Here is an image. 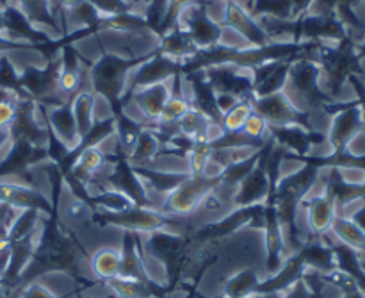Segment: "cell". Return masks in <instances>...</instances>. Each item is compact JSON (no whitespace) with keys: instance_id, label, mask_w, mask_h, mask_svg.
Returning a JSON list of instances; mask_svg holds the SVG:
<instances>
[{"instance_id":"1","label":"cell","mask_w":365,"mask_h":298,"mask_svg":"<svg viewBox=\"0 0 365 298\" xmlns=\"http://www.w3.org/2000/svg\"><path fill=\"white\" fill-rule=\"evenodd\" d=\"M321 41H271L264 46H250V49H237V46L216 45L210 49L198 50L189 61L182 64L180 74H191V71L205 70L209 66L217 64H232L237 68H253L260 64L273 63V61L291 59V57H310L314 52L323 46Z\"/></svg>"},{"instance_id":"2","label":"cell","mask_w":365,"mask_h":298,"mask_svg":"<svg viewBox=\"0 0 365 298\" xmlns=\"http://www.w3.org/2000/svg\"><path fill=\"white\" fill-rule=\"evenodd\" d=\"M152 56L153 50L141 54V56H118V54L103 50L100 59L96 63L89 64L93 93L107 100L113 116L123 113L121 99H123L130 71L141 66Z\"/></svg>"},{"instance_id":"3","label":"cell","mask_w":365,"mask_h":298,"mask_svg":"<svg viewBox=\"0 0 365 298\" xmlns=\"http://www.w3.org/2000/svg\"><path fill=\"white\" fill-rule=\"evenodd\" d=\"M321 66L312 57H302L291 64L284 93L292 104L303 113H327L328 107L335 102L321 88ZM328 114V113H327Z\"/></svg>"},{"instance_id":"4","label":"cell","mask_w":365,"mask_h":298,"mask_svg":"<svg viewBox=\"0 0 365 298\" xmlns=\"http://www.w3.org/2000/svg\"><path fill=\"white\" fill-rule=\"evenodd\" d=\"M356 45L359 43L351 36H346L341 41H337L335 46L323 45L317 50V56H319L317 63L321 66V88L331 100L341 95L342 88L351 75L362 74L360 59L356 56Z\"/></svg>"},{"instance_id":"5","label":"cell","mask_w":365,"mask_h":298,"mask_svg":"<svg viewBox=\"0 0 365 298\" xmlns=\"http://www.w3.org/2000/svg\"><path fill=\"white\" fill-rule=\"evenodd\" d=\"M93 224L100 225H114V227L125 229V232H134V234H155V232L170 231L173 232L175 227L184 225V218H173L155 207H139L132 206L120 213H106V211H96Z\"/></svg>"},{"instance_id":"6","label":"cell","mask_w":365,"mask_h":298,"mask_svg":"<svg viewBox=\"0 0 365 298\" xmlns=\"http://www.w3.org/2000/svg\"><path fill=\"white\" fill-rule=\"evenodd\" d=\"M221 182L220 177L209 175H189L184 182L177 186L173 192L168 193L159 204V211L170 214L173 218H189L198 211L200 204L205 199L207 193L216 188Z\"/></svg>"},{"instance_id":"7","label":"cell","mask_w":365,"mask_h":298,"mask_svg":"<svg viewBox=\"0 0 365 298\" xmlns=\"http://www.w3.org/2000/svg\"><path fill=\"white\" fill-rule=\"evenodd\" d=\"M331 116L330 131H328V145H330V154L344 152L353 141L356 134L365 127V120L362 109L359 104L353 102L337 104L334 102L327 111Z\"/></svg>"},{"instance_id":"8","label":"cell","mask_w":365,"mask_h":298,"mask_svg":"<svg viewBox=\"0 0 365 298\" xmlns=\"http://www.w3.org/2000/svg\"><path fill=\"white\" fill-rule=\"evenodd\" d=\"M253 111L269 124V127H289V125H299V127L312 131L310 114L299 111L294 104L289 100L284 91L273 93V95L253 99ZM314 132V131H312Z\"/></svg>"},{"instance_id":"9","label":"cell","mask_w":365,"mask_h":298,"mask_svg":"<svg viewBox=\"0 0 365 298\" xmlns=\"http://www.w3.org/2000/svg\"><path fill=\"white\" fill-rule=\"evenodd\" d=\"M302 207L307 213V231H309L307 242L319 239L330 232L331 224L337 217V202H335V197L328 184L321 192L310 189L309 195L303 199Z\"/></svg>"},{"instance_id":"10","label":"cell","mask_w":365,"mask_h":298,"mask_svg":"<svg viewBox=\"0 0 365 298\" xmlns=\"http://www.w3.org/2000/svg\"><path fill=\"white\" fill-rule=\"evenodd\" d=\"M182 63L178 61L170 59V57L163 56L157 49H153V56L148 61L138 66L134 70V75L128 77L127 88H125L123 99H121V106L125 107V104L128 102L130 95L138 89L145 88V86L157 84V82H164L173 79L175 75L180 74Z\"/></svg>"},{"instance_id":"11","label":"cell","mask_w":365,"mask_h":298,"mask_svg":"<svg viewBox=\"0 0 365 298\" xmlns=\"http://www.w3.org/2000/svg\"><path fill=\"white\" fill-rule=\"evenodd\" d=\"M207 6H209V0H203V2L187 7L182 14L184 16V29L200 50L220 45L225 36V27L220 21L209 16Z\"/></svg>"},{"instance_id":"12","label":"cell","mask_w":365,"mask_h":298,"mask_svg":"<svg viewBox=\"0 0 365 298\" xmlns=\"http://www.w3.org/2000/svg\"><path fill=\"white\" fill-rule=\"evenodd\" d=\"M241 68L232 64H217L203 70L207 82L216 95H232L235 99H248L253 95L252 77L241 74Z\"/></svg>"},{"instance_id":"13","label":"cell","mask_w":365,"mask_h":298,"mask_svg":"<svg viewBox=\"0 0 365 298\" xmlns=\"http://www.w3.org/2000/svg\"><path fill=\"white\" fill-rule=\"evenodd\" d=\"M221 25L223 27L227 25L228 29L241 34L252 46H264L273 41L269 38V34L264 31L260 21H257V18H253L250 14V11L245 6H241L237 0H228V2H225Z\"/></svg>"},{"instance_id":"14","label":"cell","mask_w":365,"mask_h":298,"mask_svg":"<svg viewBox=\"0 0 365 298\" xmlns=\"http://www.w3.org/2000/svg\"><path fill=\"white\" fill-rule=\"evenodd\" d=\"M0 204H6V206L20 211L34 209L38 213H45L46 217L53 214L56 211L50 200L43 193H39V189L14 181H0Z\"/></svg>"},{"instance_id":"15","label":"cell","mask_w":365,"mask_h":298,"mask_svg":"<svg viewBox=\"0 0 365 298\" xmlns=\"http://www.w3.org/2000/svg\"><path fill=\"white\" fill-rule=\"evenodd\" d=\"M171 95V79L164 82H157V84L145 86V88L138 89L130 95L128 102L125 104V107L130 102H134L138 106V109L143 113V127L152 129L153 125L159 121L160 113H163L164 106H166L168 99Z\"/></svg>"},{"instance_id":"16","label":"cell","mask_w":365,"mask_h":298,"mask_svg":"<svg viewBox=\"0 0 365 298\" xmlns=\"http://www.w3.org/2000/svg\"><path fill=\"white\" fill-rule=\"evenodd\" d=\"M39 109L43 111L46 120V129L52 136H56L68 154L75 150V146L81 143V136H78L77 125H75L73 113H71L70 102L56 104V106H41Z\"/></svg>"},{"instance_id":"17","label":"cell","mask_w":365,"mask_h":298,"mask_svg":"<svg viewBox=\"0 0 365 298\" xmlns=\"http://www.w3.org/2000/svg\"><path fill=\"white\" fill-rule=\"evenodd\" d=\"M296 59H302V57L273 61V63H266L253 68L252 70L253 95H255L257 99H260V96H267V95H273V93L284 91L285 82H287V77H289V70H291V64L294 63Z\"/></svg>"},{"instance_id":"18","label":"cell","mask_w":365,"mask_h":298,"mask_svg":"<svg viewBox=\"0 0 365 298\" xmlns=\"http://www.w3.org/2000/svg\"><path fill=\"white\" fill-rule=\"evenodd\" d=\"M182 77H184L187 82H191L192 91H195V99L191 100V106L195 107V109H198L200 113L205 114V116L209 118L217 129H220L223 113H221L220 107H217L216 93H214V89L210 88V84L207 82L205 75H203V70L191 71V74H185L182 75Z\"/></svg>"},{"instance_id":"19","label":"cell","mask_w":365,"mask_h":298,"mask_svg":"<svg viewBox=\"0 0 365 298\" xmlns=\"http://www.w3.org/2000/svg\"><path fill=\"white\" fill-rule=\"evenodd\" d=\"M61 75H59V84L57 89L59 93H63L64 96H73L81 91V82H82V74H81V63L91 64L89 61H86L77 50L73 49L71 43L64 45L61 49Z\"/></svg>"},{"instance_id":"20","label":"cell","mask_w":365,"mask_h":298,"mask_svg":"<svg viewBox=\"0 0 365 298\" xmlns=\"http://www.w3.org/2000/svg\"><path fill=\"white\" fill-rule=\"evenodd\" d=\"M138 234L134 232H125L123 243H121V272L120 277L132 279V281L143 282V284H155L150 277L148 270L145 267L141 254L138 250Z\"/></svg>"},{"instance_id":"21","label":"cell","mask_w":365,"mask_h":298,"mask_svg":"<svg viewBox=\"0 0 365 298\" xmlns=\"http://www.w3.org/2000/svg\"><path fill=\"white\" fill-rule=\"evenodd\" d=\"M163 56L170 57V59L178 61V63L184 64L185 61L191 59L196 52H198V46L192 43L191 36L187 34L182 25L170 29L166 34H163L159 38V45L155 46Z\"/></svg>"},{"instance_id":"22","label":"cell","mask_w":365,"mask_h":298,"mask_svg":"<svg viewBox=\"0 0 365 298\" xmlns=\"http://www.w3.org/2000/svg\"><path fill=\"white\" fill-rule=\"evenodd\" d=\"M89 270L100 282L120 277L121 250L116 247H102L89 256Z\"/></svg>"},{"instance_id":"23","label":"cell","mask_w":365,"mask_h":298,"mask_svg":"<svg viewBox=\"0 0 365 298\" xmlns=\"http://www.w3.org/2000/svg\"><path fill=\"white\" fill-rule=\"evenodd\" d=\"M70 195V199H66V197L59 195V209H57V213H59V217L57 218H63V222L61 224L63 225H78V227H82V225H91L93 224V218H95V207L91 206L89 202H86L84 199H81V197L73 195V193H68Z\"/></svg>"},{"instance_id":"24","label":"cell","mask_w":365,"mask_h":298,"mask_svg":"<svg viewBox=\"0 0 365 298\" xmlns=\"http://www.w3.org/2000/svg\"><path fill=\"white\" fill-rule=\"evenodd\" d=\"M182 81H184L182 74H177L171 79V95L157 121L159 125H178L180 118L192 107L191 99L182 93Z\"/></svg>"},{"instance_id":"25","label":"cell","mask_w":365,"mask_h":298,"mask_svg":"<svg viewBox=\"0 0 365 298\" xmlns=\"http://www.w3.org/2000/svg\"><path fill=\"white\" fill-rule=\"evenodd\" d=\"M160 149H163V145H160L155 132L143 127L134 150H132L130 156L127 157V163L130 164L132 168H152V164L155 163L157 157H159Z\"/></svg>"},{"instance_id":"26","label":"cell","mask_w":365,"mask_h":298,"mask_svg":"<svg viewBox=\"0 0 365 298\" xmlns=\"http://www.w3.org/2000/svg\"><path fill=\"white\" fill-rule=\"evenodd\" d=\"M71 113H73L75 125H77V131L81 139L91 131V127L95 125L96 116H95V106H96V95L93 91H78L77 95L71 96L70 100Z\"/></svg>"},{"instance_id":"27","label":"cell","mask_w":365,"mask_h":298,"mask_svg":"<svg viewBox=\"0 0 365 298\" xmlns=\"http://www.w3.org/2000/svg\"><path fill=\"white\" fill-rule=\"evenodd\" d=\"M330 232L341 245L348 247L356 254H365V232L349 217L337 214Z\"/></svg>"},{"instance_id":"28","label":"cell","mask_w":365,"mask_h":298,"mask_svg":"<svg viewBox=\"0 0 365 298\" xmlns=\"http://www.w3.org/2000/svg\"><path fill=\"white\" fill-rule=\"evenodd\" d=\"M148 29L145 16H139L134 11L128 13L114 14V16H100L98 24H96V34L103 31H116L125 32V34H132V32H141Z\"/></svg>"},{"instance_id":"29","label":"cell","mask_w":365,"mask_h":298,"mask_svg":"<svg viewBox=\"0 0 365 298\" xmlns=\"http://www.w3.org/2000/svg\"><path fill=\"white\" fill-rule=\"evenodd\" d=\"M259 272L255 268H245L237 274L232 275L223 286L225 298H250L255 295L257 286H259Z\"/></svg>"},{"instance_id":"30","label":"cell","mask_w":365,"mask_h":298,"mask_svg":"<svg viewBox=\"0 0 365 298\" xmlns=\"http://www.w3.org/2000/svg\"><path fill=\"white\" fill-rule=\"evenodd\" d=\"M18 9L32 25L57 29V20L53 16V9L50 0H16Z\"/></svg>"},{"instance_id":"31","label":"cell","mask_w":365,"mask_h":298,"mask_svg":"<svg viewBox=\"0 0 365 298\" xmlns=\"http://www.w3.org/2000/svg\"><path fill=\"white\" fill-rule=\"evenodd\" d=\"M212 129H216V125H214L205 114L200 113L198 109H195V107H191V109L180 118V121H178V131H180V134L187 136V138L191 139H212Z\"/></svg>"},{"instance_id":"32","label":"cell","mask_w":365,"mask_h":298,"mask_svg":"<svg viewBox=\"0 0 365 298\" xmlns=\"http://www.w3.org/2000/svg\"><path fill=\"white\" fill-rule=\"evenodd\" d=\"M253 99L255 95L248 96V99H241L234 107L223 113L220 124V132L221 134H230V132H239L245 124L248 121V118L253 114Z\"/></svg>"},{"instance_id":"33","label":"cell","mask_w":365,"mask_h":298,"mask_svg":"<svg viewBox=\"0 0 365 298\" xmlns=\"http://www.w3.org/2000/svg\"><path fill=\"white\" fill-rule=\"evenodd\" d=\"M107 292L114 298H152L155 292V284H143L132 279L116 277L103 282Z\"/></svg>"},{"instance_id":"34","label":"cell","mask_w":365,"mask_h":298,"mask_svg":"<svg viewBox=\"0 0 365 298\" xmlns=\"http://www.w3.org/2000/svg\"><path fill=\"white\" fill-rule=\"evenodd\" d=\"M212 143L210 138H198L192 139V146L187 154V172L189 175H198L205 174L207 167L210 163V157H212Z\"/></svg>"},{"instance_id":"35","label":"cell","mask_w":365,"mask_h":298,"mask_svg":"<svg viewBox=\"0 0 365 298\" xmlns=\"http://www.w3.org/2000/svg\"><path fill=\"white\" fill-rule=\"evenodd\" d=\"M198 2H203V0H168V11H166V16H164L163 25H160L159 38L163 34H166L170 29L177 27V25L180 24V16L184 14V11Z\"/></svg>"},{"instance_id":"36","label":"cell","mask_w":365,"mask_h":298,"mask_svg":"<svg viewBox=\"0 0 365 298\" xmlns=\"http://www.w3.org/2000/svg\"><path fill=\"white\" fill-rule=\"evenodd\" d=\"M166 11H168V0H150L146 4V11H145V20L146 25H148L150 31L155 32L159 36L160 32V25H163L164 16H166Z\"/></svg>"},{"instance_id":"37","label":"cell","mask_w":365,"mask_h":298,"mask_svg":"<svg viewBox=\"0 0 365 298\" xmlns=\"http://www.w3.org/2000/svg\"><path fill=\"white\" fill-rule=\"evenodd\" d=\"M241 131L245 132L248 138L255 139V141L266 143L267 139H269V124H267L260 114H257L255 111H253V114L248 118V121H246L245 127H242Z\"/></svg>"},{"instance_id":"38","label":"cell","mask_w":365,"mask_h":298,"mask_svg":"<svg viewBox=\"0 0 365 298\" xmlns=\"http://www.w3.org/2000/svg\"><path fill=\"white\" fill-rule=\"evenodd\" d=\"M88 2L98 11L100 16H114L134 9V4L128 0H88Z\"/></svg>"},{"instance_id":"39","label":"cell","mask_w":365,"mask_h":298,"mask_svg":"<svg viewBox=\"0 0 365 298\" xmlns=\"http://www.w3.org/2000/svg\"><path fill=\"white\" fill-rule=\"evenodd\" d=\"M18 114V99L11 100L7 96L0 99V131H9L11 125L14 124Z\"/></svg>"},{"instance_id":"40","label":"cell","mask_w":365,"mask_h":298,"mask_svg":"<svg viewBox=\"0 0 365 298\" xmlns=\"http://www.w3.org/2000/svg\"><path fill=\"white\" fill-rule=\"evenodd\" d=\"M21 298H63V297L56 295L48 286L41 284V282H31V284L24 286Z\"/></svg>"},{"instance_id":"41","label":"cell","mask_w":365,"mask_h":298,"mask_svg":"<svg viewBox=\"0 0 365 298\" xmlns=\"http://www.w3.org/2000/svg\"><path fill=\"white\" fill-rule=\"evenodd\" d=\"M284 298H317V295L309 288V284H307L303 279H299L296 284H292L291 288L284 293Z\"/></svg>"},{"instance_id":"42","label":"cell","mask_w":365,"mask_h":298,"mask_svg":"<svg viewBox=\"0 0 365 298\" xmlns=\"http://www.w3.org/2000/svg\"><path fill=\"white\" fill-rule=\"evenodd\" d=\"M348 82H351L353 84V88H355V91H356V96H359V99L355 100L356 104H359L360 106V109H362V114H364V120H365V84L362 81H360V77L359 75H351V77H349V81Z\"/></svg>"},{"instance_id":"43","label":"cell","mask_w":365,"mask_h":298,"mask_svg":"<svg viewBox=\"0 0 365 298\" xmlns=\"http://www.w3.org/2000/svg\"><path fill=\"white\" fill-rule=\"evenodd\" d=\"M82 2H84V0H57L59 7H63V9H73L75 6H78V4Z\"/></svg>"},{"instance_id":"44","label":"cell","mask_w":365,"mask_h":298,"mask_svg":"<svg viewBox=\"0 0 365 298\" xmlns=\"http://www.w3.org/2000/svg\"><path fill=\"white\" fill-rule=\"evenodd\" d=\"M356 56H359L360 61L365 59V41L360 43V45H356Z\"/></svg>"},{"instance_id":"45","label":"cell","mask_w":365,"mask_h":298,"mask_svg":"<svg viewBox=\"0 0 365 298\" xmlns=\"http://www.w3.org/2000/svg\"><path fill=\"white\" fill-rule=\"evenodd\" d=\"M13 2H16V0H0V6H4V9H6L7 6H13Z\"/></svg>"},{"instance_id":"46","label":"cell","mask_w":365,"mask_h":298,"mask_svg":"<svg viewBox=\"0 0 365 298\" xmlns=\"http://www.w3.org/2000/svg\"><path fill=\"white\" fill-rule=\"evenodd\" d=\"M138 2H145V4H148L150 0H132V4H134V6H135V4H138Z\"/></svg>"},{"instance_id":"47","label":"cell","mask_w":365,"mask_h":298,"mask_svg":"<svg viewBox=\"0 0 365 298\" xmlns=\"http://www.w3.org/2000/svg\"><path fill=\"white\" fill-rule=\"evenodd\" d=\"M221 2H228V0H221Z\"/></svg>"}]
</instances>
